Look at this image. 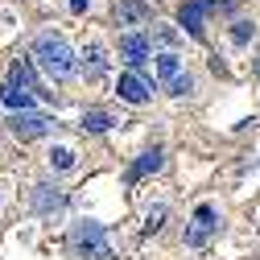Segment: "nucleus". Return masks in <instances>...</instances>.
I'll return each instance as SVG.
<instances>
[{
  "label": "nucleus",
  "mask_w": 260,
  "mask_h": 260,
  "mask_svg": "<svg viewBox=\"0 0 260 260\" xmlns=\"http://www.w3.org/2000/svg\"><path fill=\"white\" fill-rule=\"evenodd\" d=\"M34 58L42 62V71H46L50 79H71V75H75V54H71V46H67L62 34H38Z\"/></svg>",
  "instance_id": "1"
},
{
  "label": "nucleus",
  "mask_w": 260,
  "mask_h": 260,
  "mask_svg": "<svg viewBox=\"0 0 260 260\" xmlns=\"http://www.w3.org/2000/svg\"><path fill=\"white\" fill-rule=\"evenodd\" d=\"M71 252L83 256V260H108V256H112V244H108L104 223H95V219H79V223L71 227Z\"/></svg>",
  "instance_id": "2"
},
{
  "label": "nucleus",
  "mask_w": 260,
  "mask_h": 260,
  "mask_svg": "<svg viewBox=\"0 0 260 260\" xmlns=\"http://www.w3.org/2000/svg\"><path fill=\"white\" fill-rule=\"evenodd\" d=\"M215 232H219V211L211 203H199L190 215V227H186V248H203Z\"/></svg>",
  "instance_id": "3"
},
{
  "label": "nucleus",
  "mask_w": 260,
  "mask_h": 260,
  "mask_svg": "<svg viewBox=\"0 0 260 260\" xmlns=\"http://www.w3.org/2000/svg\"><path fill=\"white\" fill-rule=\"evenodd\" d=\"M9 133L21 137V141H34V137H46L54 133V116H38V112H17L9 120Z\"/></svg>",
  "instance_id": "4"
},
{
  "label": "nucleus",
  "mask_w": 260,
  "mask_h": 260,
  "mask_svg": "<svg viewBox=\"0 0 260 260\" xmlns=\"http://www.w3.org/2000/svg\"><path fill=\"white\" fill-rule=\"evenodd\" d=\"M207 13H215V0H186V5L178 9V25L186 29L190 38L203 42V21H207Z\"/></svg>",
  "instance_id": "5"
},
{
  "label": "nucleus",
  "mask_w": 260,
  "mask_h": 260,
  "mask_svg": "<svg viewBox=\"0 0 260 260\" xmlns=\"http://www.w3.org/2000/svg\"><path fill=\"white\" fill-rule=\"evenodd\" d=\"M116 95H120L124 104H149L153 83H149L145 75H137V71H124V75L116 79Z\"/></svg>",
  "instance_id": "6"
},
{
  "label": "nucleus",
  "mask_w": 260,
  "mask_h": 260,
  "mask_svg": "<svg viewBox=\"0 0 260 260\" xmlns=\"http://www.w3.org/2000/svg\"><path fill=\"white\" fill-rule=\"evenodd\" d=\"M149 54H153V46H149L145 34H124V38H120V58L128 62V71L141 75V67L149 62Z\"/></svg>",
  "instance_id": "7"
},
{
  "label": "nucleus",
  "mask_w": 260,
  "mask_h": 260,
  "mask_svg": "<svg viewBox=\"0 0 260 260\" xmlns=\"http://www.w3.org/2000/svg\"><path fill=\"white\" fill-rule=\"evenodd\" d=\"M9 87L25 91V95H46L42 83H38V75H34V67H29V58H17L13 67H9Z\"/></svg>",
  "instance_id": "8"
},
{
  "label": "nucleus",
  "mask_w": 260,
  "mask_h": 260,
  "mask_svg": "<svg viewBox=\"0 0 260 260\" xmlns=\"http://www.w3.org/2000/svg\"><path fill=\"white\" fill-rule=\"evenodd\" d=\"M62 207H67V194H62L58 186H34V211L38 215H54V211H62Z\"/></svg>",
  "instance_id": "9"
},
{
  "label": "nucleus",
  "mask_w": 260,
  "mask_h": 260,
  "mask_svg": "<svg viewBox=\"0 0 260 260\" xmlns=\"http://www.w3.org/2000/svg\"><path fill=\"white\" fill-rule=\"evenodd\" d=\"M161 166H166V153H161V149H149V153H141L133 166H128V182H141V178L157 174Z\"/></svg>",
  "instance_id": "10"
},
{
  "label": "nucleus",
  "mask_w": 260,
  "mask_h": 260,
  "mask_svg": "<svg viewBox=\"0 0 260 260\" xmlns=\"http://www.w3.org/2000/svg\"><path fill=\"white\" fill-rule=\"evenodd\" d=\"M83 71H87V79H100L108 71V58H104V46L100 42H87L83 46Z\"/></svg>",
  "instance_id": "11"
},
{
  "label": "nucleus",
  "mask_w": 260,
  "mask_h": 260,
  "mask_svg": "<svg viewBox=\"0 0 260 260\" xmlns=\"http://www.w3.org/2000/svg\"><path fill=\"white\" fill-rule=\"evenodd\" d=\"M141 17H149V5H141V0H116V21L120 25H133Z\"/></svg>",
  "instance_id": "12"
},
{
  "label": "nucleus",
  "mask_w": 260,
  "mask_h": 260,
  "mask_svg": "<svg viewBox=\"0 0 260 260\" xmlns=\"http://www.w3.org/2000/svg\"><path fill=\"white\" fill-rule=\"evenodd\" d=\"M0 100L13 108V116H17V112H34V95H25V91H17V87H9V83L0 87Z\"/></svg>",
  "instance_id": "13"
},
{
  "label": "nucleus",
  "mask_w": 260,
  "mask_h": 260,
  "mask_svg": "<svg viewBox=\"0 0 260 260\" xmlns=\"http://www.w3.org/2000/svg\"><path fill=\"white\" fill-rule=\"evenodd\" d=\"M157 71H161V79H166V83H174L178 75H182V62H178V54H157Z\"/></svg>",
  "instance_id": "14"
},
{
  "label": "nucleus",
  "mask_w": 260,
  "mask_h": 260,
  "mask_svg": "<svg viewBox=\"0 0 260 260\" xmlns=\"http://www.w3.org/2000/svg\"><path fill=\"white\" fill-rule=\"evenodd\" d=\"M116 120L108 112H83V133H108Z\"/></svg>",
  "instance_id": "15"
},
{
  "label": "nucleus",
  "mask_w": 260,
  "mask_h": 260,
  "mask_svg": "<svg viewBox=\"0 0 260 260\" xmlns=\"http://www.w3.org/2000/svg\"><path fill=\"white\" fill-rule=\"evenodd\" d=\"M50 166L54 170H75V149H50Z\"/></svg>",
  "instance_id": "16"
},
{
  "label": "nucleus",
  "mask_w": 260,
  "mask_h": 260,
  "mask_svg": "<svg viewBox=\"0 0 260 260\" xmlns=\"http://www.w3.org/2000/svg\"><path fill=\"white\" fill-rule=\"evenodd\" d=\"M252 34H256V25L236 21V29H232V42H236V46H244V42H252Z\"/></svg>",
  "instance_id": "17"
},
{
  "label": "nucleus",
  "mask_w": 260,
  "mask_h": 260,
  "mask_svg": "<svg viewBox=\"0 0 260 260\" xmlns=\"http://www.w3.org/2000/svg\"><path fill=\"white\" fill-rule=\"evenodd\" d=\"M161 223H166V207H153L149 211V219H145V232L153 236V232H161Z\"/></svg>",
  "instance_id": "18"
},
{
  "label": "nucleus",
  "mask_w": 260,
  "mask_h": 260,
  "mask_svg": "<svg viewBox=\"0 0 260 260\" xmlns=\"http://www.w3.org/2000/svg\"><path fill=\"white\" fill-rule=\"evenodd\" d=\"M190 91H194V79H190V75H178V79L170 83V95H190Z\"/></svg>",
  "instance_id": "19"
},
{
  "label": "nucleus",
  "mask_w": 260,
  "mask_h": 260,
  "mask_svg": "<svg viewBox=\"0 0 260 260\" xmlns=\"http://www.w3.org/2000/svg\"><path fill=\"white\" fill-rule=\"evenodd\" d=\"M87 5L91 0H71V13H87Z\"/></svg>",
  "instance_id": "20"
},
{
  "label": "nucleus",
  "mask_w": 260,
  "mask_h": 260,
  "mask_svg": "<svg viewBox=\"0 0 260 260\" xmlns=\"http://www.w3.org/2000/svg\"><path fill=\"white\" fill-rule=\"evenodd\" d=\"M256 79H260V58H256Z\"/></svg>",
  "instance_id": "21"
}]
</instances>
